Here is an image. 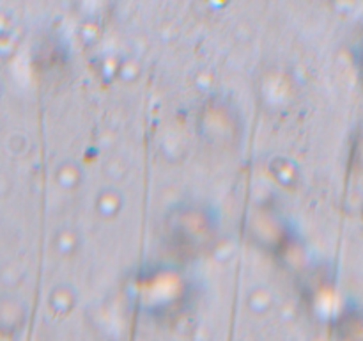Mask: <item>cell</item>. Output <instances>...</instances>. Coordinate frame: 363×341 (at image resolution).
<instances>
[{
  "instance_id": "6da1fadb",
  "label": "cell",
  "mask_w": 363,
  "mask_h": 341,
  "mask_svg": "<svg viewBox=\"0 0 363 341\" xmlns=\"http://www.w3.org/2000/svg\"><path fill=\"white\" fill-rule=\"evenodd\" d=\"M218 229L217 213L204 203H179L165 215V242L186 256L207 253L217 243Z\"/></svg>"
}]
</instances>
